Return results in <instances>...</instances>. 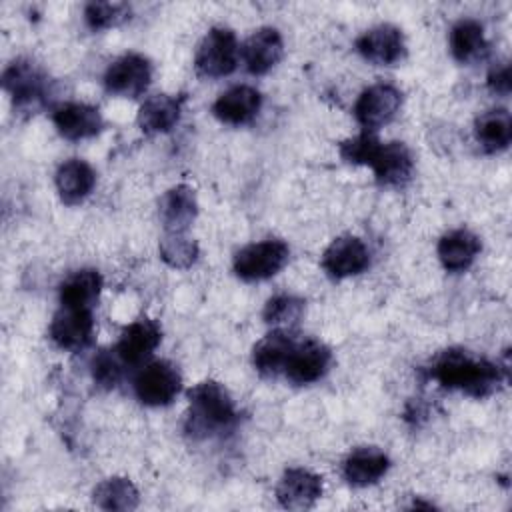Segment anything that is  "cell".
I'll list each match as a JSON object with an SVG mask.
<instances>
[{
	"mask_svg": "<svg viewBox=\"0 0 512 512\" xmlns=\"http://www.w3.org/2000/svg\"><path fill=\"white\" fill-rule=\"evenodd\" d=\"M430 376L448 390L474 398L490 396L502 382V368L492 360L464 348L442 350L430 366Z\"/></svg>",
	"mask_w": 512,
	"mask_h": 512,
	"instance_id": "1",
	"label": "cell"
},
{
	"mask_svg": "<svg viewBox=\"0 0 512 512\" xmlns=\"http://www.w3.org/2000/svg\"><path fill=\"white\" fill-rule=\"evenodd\" d=\"M340 156L350 164L370 166L384 186H402L414 170L412 152L404 142H380L374 132H362L340 144Z\"/></svg>",
	"mask_w": 512,
	"mask_h": 512,
	"instance_id": "2",
	"label": "cell"
},
{
	"mask_svg": "<svg viewBox=\"0 0 512 512\" xmlns=\"http://www.w3.org/2000/svg\"><path fill=\"white\" fill-rule=\"evenodd\" d=\"M190 412L186 432L192 438H210L230 432L238 420V410L228 390L216 380L198 382L188 390Z\"/></svg>",
	"mask_w": 512,
	"mask_h": 512,
	"instance_id": "3",
	"label": "cell"
},
{
	"mask_svg": "<svg viewBox=\"0 0 512 512\" xmlns=\"http://www.w3.org/2000/svg\"><path fill=\"white\" fill-rule=\"evenodd\" d=\"M238 64V38L226 26H214L206 32L196 48L194 66L204 78H222L236 70Z\"/></svg>",
	"mask_w": 512,
	"mask_h": 512,
	"instance_id": "4",
	"label": "cell"
},
{
	"mask_svg": "<svg viewBox=\"0 0 512 512\" xmlns=\"http://www.w3.org/2000/svg\"><path fill=\"white\" fill-rule=\"evenodd\" d=\"M288 256L290 248L286 242L278 238H268L240 248L234 256L232 266L238 278L246 282H256L278 274L288 262Z\"/></svg>",
	"mask_w": 512,
	"mask_h": 512,
	"instance_id": "5",
	"label": "cell"
},
{
	"mask_svg": "<svg viewBox=\"0 0 512 512\" xmlns=\"http://www.w3.org/2000/svg\"><path fill=\"white\" fill-rule=\"evenodd\" d=\"M2 86L18 110L30 112L44 102L48 76L34 60L18 58L6 66L2 74Z\"/></svg>",
	"mask_w": 512,
	"mask_h": 512,
	"instance_id": "6",
	"label": "cell"
},
{
	"mask_svg": "<svg viewBox=\"0 0 512 512\" xmlns=\"http://www.w3.org/2000/svg\"><path fill=\"white\" fill-rule=\"evenodd\" d=\"M182 390V376L168 360L148 362L134 376V394L146 406H168Z\"/></svg>",
	"mask_w": 512,
	"mask_h": 512,
	"instance_id": "7",
	"label": "cell"
},
{
	"mask_svg": "<svg viewBox=\"0 0 512 512\" xmlns=\"http://www.w3.org/2000/svg\"><path fill=\"white\" fill-rule=\"evenodd\" d=\"M402 106V92L388 82H378L360 92L354 102V118L366 132L388 124Z\"/></svg>",
	"mask_w": 512,
	"mask_h": 512,
	"instance_id": "8",
	"label": "cell"
},
{
	"mask_svg": "<svg viewBox=\"0 0 512 512\" xmlns=\"http://www.w3.org/2000/svg\"><path fill=\"white\" fill-rule=\"evenodd\" d=\"M152 80V64L146 56L128 52L116 58L104 72V86L110 94L136 98L146 92Z\"/></svg>",
	"mask_w": 512,
	"mask_h": 512,
	"instance_id": "9",
	"label": "cell"
},
{
	"mask_svg": "<svg viewBox=\"0 0 512 512\" xmlns=\"http://www.w3.org/2000/svg\"><path fill=\"white\" fill-rule=\"evenodd\" d=\"M330 362H332L330 348L320 340H314V338L296 340L288 354L282 374L294 384H300V386L312 384L328 372Z\"/></svg>",
	"mask_w": 512,
	"mask_h": 512,
	"instance_id": "10",
	"label": "cell"
},
{
	"mask_svg": "<svg viewBox=\"0 0 512 512\" xmlns=\"http://www.w3.org/2000/svg\"><path fill=\"white\" fill-rule=\"evenodd\" d=\"M50 340L62 350H84L94 336V316L92 308H70L60 306L54 314L50 328Z\"/></svg>",
	"mask_w": 512,
	"mask_h": 512,
	"instance_id": "11",
	"label": "cell"
},
{
	"mask_svg": "<svg viewBox=\"0 0 512 512\" xmlns=\"http://www.w3.org/2000/svg\"><path fill=\"white\" fill-rule=\"evenodd\" d=\"M358 54L378 66H390L404 58V34L394 24H378L356 38Z\"/></svg>",
	"mask_w": 512,
	"mask_h": 512,
	"instance_id": "12",
	"label": "cell"
},
{
	"mask_svg": "<svg viewBox=\"0 0 512 512\" xmlns=\"http://www.w3.org/2000/svg\"><path fill=\"white\" fill-rule=\"evenodd\" d=\"M370 266V250L358 236H338L322 254V268L340 280L356 276Z\"/></svg>",
	"mask_w": 512,
	"mask_h": 512,
	"instance_id": "13",
	"label": "cell"
},
{
	"mask_svg": "<svg viewBox=\"0 0 512 512\" xmlns=\"http://www.w3.org/2000/svg\"><path fill=\"white\" fill-rule=\"evenodd\" d=\"M160 340H162V330L158 322L150 318H138L128 326H124L114 352L126 366H138L152 356Z\"/></svg>",
	"mask_w": 512,
	"mask_h": 512,
	"instance_id": "14",
	"label": "cell"
},
{
	"mask_svg": "<svg viewBox=\"0 0 512 512\" xmlns=\"http://www.w3.org/2000/svg\"><path fill=\"white\" fill-rule=\"evenodd\" d=\"M320 496L322 478L306 468H288L276 486V500L286 510H308Z\"/></svg>",
	"mask_w": 512,
	"mask_h": 512,
	"instance_id": "15",
	"label": "cell"
},
{
	"mask_svg": "<svg viewBox=\"0 0 512 512\" xmlns=\"http://www.w3.org/2000/svg\"><path fill=\"white\" fill-rule=\"evenodd\" d=\"M52 122L66 140H84L104 128V118L96 106L84 102H62L52 110Z\"/></svg>",
	"mask_w": 512,
	"mask_h": 512,
	"instance_id": "16",
	"label": "cell"
},
{
	"mask_svg": "<svg viewBox=\"0 0 512 512\" xmlns=\"http://www.w3.org/2000/svg\"><path fill=\"white\" fill-rule=\"evenodd\" d=\"M260 106H262L260 92L248 84H238L228 88L214 100L212 112L220 122L240 126L254 120L256 114L260 112Z\"/></svg>",
	"mask_w": 512,
	"mask_h": 512,
	"instance_id": "17",
	"label": "cell"
},
{
	"mask_svg": "<svg viewBox=\"0 0 512 512\" xmlns=\"http://www.w3.org/2000/svg\"><path fill=\"white\" fill-rule=\"evenodd\" d=\"M198 214L196 194L188 184H176L166 190L158 202V216L166 232L184 234Z\"/></svg>",
	"mask_w": 512,
	"mask_h": 512,
	"instance_id": "18",
	"label": "cell"
},
{
	"mask_svg": "<svg viewBox=\"0 0 512 512\" xmlns=\"http://www.w3.org/2000/svg\"><path fill=\"white\" fill-rule=\"evenodd\" d=\"M284 54V40L272 26H262L242 46V58L250 74H266L272 70Z\"/></svg>",
	"mask_w": 512,
	"mask_h": 512,
	"instance_id": "19",
	"label": "cell"
},
{
	"mask_svg": "<svg viewBox=\"0 0 512 512\" xmlns=\"http://www.w3.org/2000/svg\"><path fill=\"white\" fill-rule=\"evenodd\" d=\"M480 250H482L480 238L466 228H456L446 232L436 246L438 258L448 272L468 270L476 260V256L480 254Z\"/></svg>",
	"mask_w": 512,
	"mask_h": 512,
	"instance_id": "20",
	"label": "cell"
},
{
	"mask_svg": "<svg viewBox=\"0 0 512 512\" xmlns=\"http://www.w3.org/2000/svg\"><path fill=\"white\" fill-rule=\"evenodd\" d=\"M390 468L388 456L374 446H360L352 450L342 462V474L352 486L376 484Z\"/></svg>",
	"mask_w": 512,
	"mask_h": 512,
	"instance_id": "21",
	"label": "cell"
},
{
	"mask_svg": "<svg viewBox=\"0 0 512 512\" xmlns=\"http://www.w3.org/2000/svg\"><path fill=\"white\" fill-rule=\"evenodd\" d=\"M296 338L290 330H272L252 348V364L262 376H278L284 372L288 354Z\"/></svg>",
	"mask_w": 512,
	"mask_h": 512,
	"instance_id": "22",
	"label": "cell"
},
{
	"mask_svg": "<svg viewBox=\"0 0 512 512\" xmlns=\"http://www.w3.org/2000/svg\"><path fill=\"white\" fill-rule=\"evenodd\" d=\"M56 190L66 204L82 202L96 184V172L82 158H70L62 162L54 176Z\"/></svg>",
	"mask_w": 512,
	"mask_h": 512,
	"instance_id": "23",
	"label": "cell"
},
{
	"mask_svg": "<svg viewBox=\"0 0 512 512\" xmlns=\"http://www.w3.org/2000/svg\"><path fill=\"white\" fill-rule=\"evenodd\" d=\"M182 114V98L170 94H154L146 98L138 110V126L148 134L172 130Z\"/></svg>",
	"mask_w": 512,
	"mask_h": 512,
	"instance_id": "24",
	"label": "cell"
},
{
	"mask_svg": "<svg viewBox=\"0 0 512 512\" xmlns=\"http://www.w3.org/2000/svg\"><path fill=\"white\" fill-rule=\"evenodd\" d=\"M450 52L460 64H474L488 54L484 28L474 18H460L450 28Z\"/></svg>",
	"mask_w": 512,
	"mask_h": 512,
	"instance_id": "25",
	"label": "cell"
},
{
	"mask_svg": "<svg viewBox=\"0 0 512 512\" xmlns=\"http://www.w3.org/2000/svg\"><path fill=\"white\" fill-rule=\"evenodd\" d=\"M102 290V276L94 268H82L60 284V304L70 308H92Z\"/></svg>",
	"mask_w": 512,
	"mask_h": 512,
	"instance_id": "26",
	"label": "cell"
},
{
	"mask_svg": "<svg viewBox=\"0 0 512 512\" xmlns=\"http://www.w3.org/2000/svg\"><path fill=\"white\" fill-rule=\"evenodd\" d=\"M474 136L486 152L506 150L512 140V118L506 108H492L474 122Z\"/></svg>",
	"mask_w": 512,
	"mask_h": 512,
	"instance_id": "27",
	"label": "cell"
},
{
	"mask_svg": "<svg viewBox=\"0 0 512 512\" xmlns=\"http://www.w3.org/2000/svg\"><path fill=\"white\" fill-rule=\"evenodd\" d=\"M94 504L102 510H134L138 506L136 486L122 476H112L102 480L92 492Z\"/></svg>",
	"mask_w": 512,
	"mask_h": 512,
	"instance_id": "28",
	"label": "cell"
},
{
	"mask_svg": "<svg viewBox=\"0 0 512 512\" xmlns=\"http://www.w3.org/2000/svg\"><path fill=\"white\" fill-rule=\"evenodd\" d=\"M304 300L294 294H276L264 306V322L272 326V330H292L302 314H304Z\"/></svg>",
	"mask_w": 512,
	"mask_h": 512,
	"instance_id": "29",
	"label": "cell"
},
{
	"mask_svg": "<svg viewBox=\"0 0 512 512\" xmlns=\"http://www.w3.org/2000/svg\"><path fill=\"white\" fill-rule=\"evenodd\" d=\"M200 256V248L196 240L188 238L186 234H172L166 232L160 240V258L170 266L178 270L190 268Z\"/></svg>",
	"mask_w": 512,
	"mask_h": 512,
	"instance_id": "30",
	"label": "cell"
},
{
	"mask_svg": "<svg viewBox=\"0 0 512 512\" xmlns=\"http://www.w3.org/2000/svg\"><path fill=\"white\" fill-rule=\"evenodd\" d=\"M130 18V6L124 2H88L84 6V20L92 30L114 28Z\"/></svg>",
	"mask_w": 512,
	"mask_h": 512,
	"instance_id": "31",
	"label": "cell"
},
{
	"mask_svg": "<svg viewBox=\"0 0 512 512\" xmlns=\"http://www.w3.org/2000/svg\"><path fill=\"white\" fill-rule=\"evenodd\" d=\"M124 362L118 358L114 350H100L92 358V378L102 388H114L122 378Z\"/></svg>",
	"mask_w": 512,
	"mask_h": 512,
	"instance_id": "32",
	"label": "cell"
},
{
	"mask_svg": "<svg viewBox=\"0 0 512 512\" xmlns=\"http://www.w3.org/2000/svg\"><path fill=\"white\" fill-rule=\"evenodd\" d=\"M488 88H490L494 94H500V96L510 94V88H512L510 64L502 62V64L494 66V68L488 72Z\"/></svg>",
	"mask_w": 512,
	"mask_h": 512,
	"instance_id": "33",
	"label": "cell"
}]
</instances>
